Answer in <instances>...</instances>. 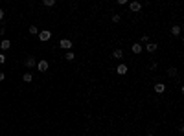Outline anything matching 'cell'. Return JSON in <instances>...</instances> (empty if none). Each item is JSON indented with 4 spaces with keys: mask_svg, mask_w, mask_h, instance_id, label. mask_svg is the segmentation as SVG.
<instances>
[{
    "mask_svg": "<svg viewBox=\"0 0 184 136\" xmlns=\"http://www.w3.org/2000/svg\"><path fill=\"white\" fill-rule=\"evenodd\" d=\"M24 64L28 68H33V66H37V61H35L33 55H28V57H26V61H24Z\"/></svg>",
    "mask_w": 184,
    "mask_h": 136,
    "instance_id": "obj_5",
    "label": "cell"
},
{
    "mask_svg": "<svg viewBox=\"0 0 184 136\" xmlns=\"http://www.w3.org/2000/svg\"><path fill=\"white\" fill-rule=\"evenodd\" d=\"M153 90L156 92V94H164V92H166V85H164V83H156L153 87Z\"/></svg>",
    "mask_w": 184,
    "mask_h": 136,
    "instance_id": "obj_7",
    "label": "cell"
},
{
    "mask_svg": "<svg viewBox=\"0 0 184 136\" xmlns=\"http://www.w3.org/2000/svg\"><path fill=\"white\" fill-rule=\"evenodd\" d=\"M65 59H66V61H72V59H76V57H74V52H72V50L65 53Z\"/></svg>",
    "mask_w": 184,
    "mask_h": 136,
    "instance_id": "obj_14",
    "label": "cell"
},
{
    "mask_svg": "<svg viewBox=\"0 0 184 136\" xmlns=\"http://www.w3.org/2000/svg\"><path fill=\"white\" fill-rule=\"evenodd\" d=\"M168 76L169 77H177V68H168Z\"/></svg>",
    "mask_w": 184,
    "mask_h": 136,
    "instance_id": "obj_15",
    "label": "cell"
},
{
    "mask_svg": "<svg viewBox=\"0 0 184 136\" xmlns=\"http://www.w3.org/2000/svg\"><path fill=\"white\" fill-rule=\"evenodd\" d=\"M28 32H30L31 35H39V28H37V26H30Z\"/></svg>",
    "mask_w": 184,
    "mask_h": 136,
    "instance_id": "obj_16",
    "label": "cell"
},
{
    "mask_svg": "<svg viewBox=\"0 0 184 136\" xmlns=\"http://www.w3.org/2000/svg\"><path fill=\"white\" fill-rule=\"evenodd\" d=\"M6 63V55H4V53H0V64H4Z\"/></svg>",
    "mask_w": 184,
    "mask_h": 136,
    "instance_id": "obj_20",
    "label": "cell"
},
{
    "mask_svg": "<svg viewBox=\"0 0 184 136\" xmlns=\"http://www.w3.org/2000/svg\"><path fill=\"white\" fill-rule=\"evenodd\" d=\"M120 18H122V17H120L118 13H114V15H112V22H114V24H116V22H120Z\"/></svg>",
    "mask_w": 184,
    "mask_h": 136,
    "instance_id": "obj_18",
    "label": "cell"
},
{
    "mask_svg": "<svg viewBox=\"0 0 184 136\" xmlns=\"http://www.w3.org/2000/svg\"><path fill=\"white\" fill-rule=\"evenodd\" d=\"M6 33V28H0V35H4Z\"/></svg>",
    "mask_w": 184,
    "mask_h": 136,
    "instance_id": "obj_23",
    "label": "cell"
},
{
    "mask_svg": "<svg viewBox=\"0 0 184 136\" xmlns=\"http://www.w3.org/2000/svg\"><path fill=\"white\" fill-rule=\"evenodd\" d=\"M131 50H133V53H136V55H138V53H142V50H144V46L140 44V42H135V44L131 46Z\"/></svg>",
    "mask_w": 184,
    "mask_h": 136,
    "instance_id": "obj_9",
    "label": "cell"
},
{
    "mask_svg": "<svg viewBox=\"0 0 184 136\" xmlns=\"http://www.w3.org/2000/svg\"><path fill=\"white\" fill-rule=\"evenodd\" d=\"M42 4H44L46 7H52V6H55V0H44Z\"/></svg>",
    "mask_w": 184,
    "mask_h": 136,
    "instance_id": "obj_17",
    "label": "cell"
},
{
    "mask_svg": "<svg viewBox=\"0 0 184 136\" xmlns=\"http://www.w3.org/2000/svg\"><path fill=\"white\" fill-rule=\"evenodd\" d=\"M146 136H155V134H151V133H149V134H146Z\"/></svg>",
    "mask_w": 184,
    "mask_h": 136,
    "instance_id": "obj_24",
    "label": "cell"
},
{
    "mask_svg": "<svg viewBox=\"0 0 184 136\" xmlns=\"http://www.w3.org/2000/svg\"><path fill=\"white\" fill-rule=\"evenodd\" d=\"M0 48H2L4 52H6V50H9V48H11V41H7V39H4V41L0 42Z\"/></svg>",
    "mask_w": 184,
    "mask_h": 136,
    "instance_id": "obj_10",
    "label": "cell"
},
{
    "mask_svg": "<svg viewBox=\"0 0 184 136\" xmlns=\"http://www.w3.org/2000/svg\"><path fill=\"white\" fill-rule=\"evenodd\" d=\"M48 66H50V64H48V61H46V59H41L37 63V70H39V72H46Z\"/></svg>",
    "mask_w": 184,
    "mask_h": 136,
    "instance_id": "obj_3",
    "label": "cell"
},
{
    "mask_svg": "<svg viewBox=\"0 0 184 136\" xmlns=\"http://www.w3.org/2000/svg\"><path fill=\"white\" fill-rule=\"evenodd\" d=\"M4 18V9H0V20Z\"/></svg>",
    "mask_w": 184,
    "mask_h": 136,
    "instance_id": "obj_22",
    "label": "cell"
},
{
    "mask_svg": "<svg viewBox=\"0 0 184 136\" xmlns=\"http://www.w3.org/2000/svg\"><path fill=\"white\" fill-rule=\"evenodd\" d=\"M129 72V66H127V64H118V66H116V74H118V76H125V74H127Z\"/></svg>",
    "mask_w": 184,
    "mask_h": 136,
    "instance_id": "obj_4",
    "label": "cell"
},
{
    "mask_svg": "<svg viewBox=\"0 0 184 136\" xmlns=\"http://www.w3.org/2000/svg\"><path fill=\"white\" fill-rule=\"evenodd\" d=\"M4 77H6V74H4V72H0V81H4Z\"/></svg>",
    "mask_w": 184,
    "mask_h": 136,
    "instance_id": "obj_21",
    "label": "cell"
},
{
    "mask_svg": "<svg viewBox=\"0 0 184 136\" xmlns=\"http://www.w3.org/2000/svg\"><path fill=\"white\" fill-rule=\"evenodd\" d=\"M22 81H24V83H31V81H33V76H31V74H24V76H22Z\"/></svg>",
    "mask_w": 184,
    "mask_h": 136,
    "instance_id": "obj_13",
    "label": "cell"
},
{
    "mask_svg": "<svg viewBox=\"0 0 184 136\" xmlns=\"http://www.w3.org/2000/svg\"><path fill=\"white\" fill-rule=\"evenodd\" d=\"M144 42H149V37H147V35H142V42H140V44H144Z\"/></svg>",
    "mask_w": 184,
    "mask_h": 136,
    "instance_id": "obj_19",
    "label": "cell"
},
{
    "mask_svg": "<svg viewBox=\"0 0 184 136\" xmlns=\"http://www.w3.org/2000/svg\"><path fill=\"white\" fill-rule=\"evenodd\" d=\"M181 26H171V35H175V37H177V35H181Z\"/></svg>",
    "mask_w": 184,
    "mask_h": 136,
    "instance_id": "obj_11",
    "label": "cell"
},
{
    "mask_svg": "<svg viewBox=\"0 0 184 136\" xmlns=\"http://www.w3.org/2000/svg\"><path fill=\"white\" fill-rule=\"evenodd\" d=\"M146 50H147V52H149V53H155L156 52V50H158V44H156V42H147V44H146Z\"/></svg>",
    "mask_w": 184,
    "mask_h": 136,
    "instance_id": "obj_6",
    "label": "cell"
},
{
    "mask_svg": "<svg viewBox=\"0 0 184 136\" xmlns=\"http://www.w3.org/2000/svg\"><path fill=\"white\" fill-rule=\"evenodd\" d=\"M129 9L135 11V13H138V11L142 9V4H140V2H131V4H129Z\"/></svg>",
    "mask_w": 184,
    "mask_h": 136,
    "instance_id": "obj_8",
    "label": "cell"
},
{
    "mask_svg": "<svg viewBox=\"0 0 184 136\" xmlns=\"http://www.w3.org/2000/svg\"><path fill=\"white\" fill-rule=\"evenodd\" d=\"M59 46L63 50H66V52H70V50H72V41H70V39H61Z\"/></svg>",
    "mask_w": 184,
    "mask_h": 136,
    "instance_id": "obj_2",
    "label": "cell"
},
{
    "mask_svg": "<svg viewBox=\"0 0 184 136\" xmlns=\"http://www.w3.org/2000/svg\"><path fill=\"white\" fill-rule=\"evenodd\" d=\"M112 57H114V59H122L123 52H122V50H114V52H112Z\"/></svg>",
    "mask_w": 184,
    "mask_h": 136,
    "instance_id": "obj_12",
    "label": "cell"
},
{
    "mask_svg": "<svg viewBox=\"0 0 184 136\" xmlns=\"http://www.w3.org/2000/svg\"><path fill=\"white\" fill-rule=\"evenodd\" d=\"M39 39H41L42 42L50 41V39H52V32H50V30H41V32H39Z\"/></svg>",
    "mask_w": 184,
    "mask_h": 136,
    "instance_id": "obj_1",
    "label": "cell"
}]
</instances>
